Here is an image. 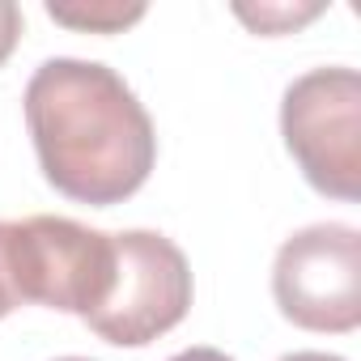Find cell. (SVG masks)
<instances>
[{"label":"cell","mask_w":361,"mask_h":361,"mask_svg":"<svg viewBox=\"0 0 361 361\" xmlns=\"http://www.w3.org/2000/svg\"><path fill=\"white\" fill-rule=\"evenodd\" d=\"M170 361H234V357L221 348H188V353H174Z\"/></svg>","instance_id":"10"},{"label":"cell","mask_w":361,"mask_h":361,"mask_svg":"<svg viewBox=\"0 0 361 361\" xmlns=\"http://www.w3.org/2000/svg\"><path fill=\"white\" fill-rule=\"evenodd\" d=\"M56 361H90V357H56Z\"/></svg>","instance_id":"12"},{"label":"cell","mask_w":361,"mask_h":361,"mask_svg":"<svg viewBox=\"0 0 361 361\" xmlns=\"http://www.w3.org/2000/svg\"><path fill=\"white\" fill-rule=\"evenodd\" d=\"M13 306H18V298H13V285H9V272H5V221H0V319Z\"/></svg>","instance_id":"9"},{"label":"cell","mask_w":361,"mask_h":361,"mask_svg":"<svg viewBox=\"0 0 361 361\" xmlns=\"http://www.w3.org/2000/svg\"><path fill=\"white\" fill-rule=\"evenodd\" d=\"M5 272L18 302L85 319L115 285V238L73 217L5 221Z\"/></svg>","instance_id":"2"},{"label":"cell","mask_w":361,"mask_h":361,"mask_svg":"<svg viewBox=\"0 0 361 361\" xmlns=\"http://www.w3.org/2000/svg\"><path fill=\"white\" fill-rule=\"evenodd\" d=\"M115 238V285L106 302L85 314L90 331L119 348H140L183 323L192 306V268L166 234L123 230Z\"/></svg>","instance_id":"4"},{"label":"cell","mask_w":361,"mask_h":361,"mask_svg":"<svg viewBox=\"0 0 361 361\" xmlns=\"http://www.w3.org/2000/svg\"><path fill=\"white\" fill-rule=\"evenodd\" d=\"M18 39H22V9L13 0H0V64L13 56Z\"/></svg>","instance_id":"8"},{"label":"cell","mask_w":361,"mask_h":361,"mask_svg":"<svg viewBox=\"0 0 361 361\" xmlns=\"http://www.w3.org/2000/svg\"><path fill=\"white\" fill-rule=\"evenodd\" d=\"M272 298L306 331H353L361 323V234L319 221L285 238L272 264Z\"/></svg>","instance_id":"5"},{"label":"cell","mask_w":361,"mask_h":361,"mask_svg":"<svg viewBox=\"0 0 361 361\" xmlns=\"http://www.w3.org/2000/svg\"><path fill=\"white\" fill-rule=\"evenodd\" d=\"M47 13L73 30H94V35H115L132 22L145 18V5H119V0H98V5H47Z\"/></svg>","instance_id":"6"},{"label":"cell","mask_w":361,"mask_h":361,"mask_svg":"<svg viewBox=\"0 0 361 361\" xmlns=\"http://www.w3.org/2000/svg\"><path fill=\"white\" fill-rule=\"evenodd\" d=\"M234 13H238L247 26H255L259 35H281V30H293V26L310 22V18H319L323 5H259V9L238 5Z\"/></svg>","instance_id":"7"},{"label":"cell","mask_w":361,"mask_h":361,"mask_svg":"<svg viewBox=\"0 0 361 361\" xmlns=\"http://www.w3.org/2000/svg\"><path fill=\"white\" fill-rule=\"evenodd\" d=\"M281 361H344V357H331V353H289Z\"/></svg>","instance_id":"11"},{"label":"cell","mask_w":361,"mask_h":361,"mask_svg":"<svg viewBox=\"0 0 361 361\" xmlns=\"http://www.w3.org/2000/svg\"><path fill=\"white\" fill-rule=\"evenodd\" d=\"M22 102L39 166L56 192L106 209L145 188L157 136L149 111L115 68L56 56L35 68Z\"/></svg>","instance_id":"1"},{"label":"cell","mask_w":361,"mask_h":361,"mask_svg":"<svg viewBox=\"0 0 361 361\" xmlns=\"http://www.w3.org/2000/svg\"><path fill=\"white\" fill-rule=\"evenodd\" d=\"M281 132L306 183L336 200L361 196V77L314 68L285 90Z\"/></svg>","instance_id":"3"}]
</instances>
